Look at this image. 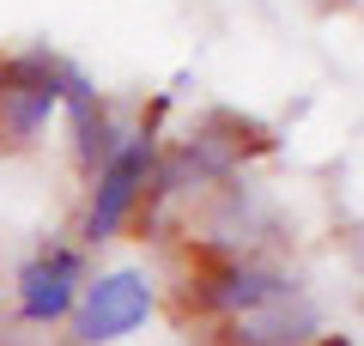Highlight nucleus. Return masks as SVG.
Instances as JSON below:
<instances>
[{
    "label": "nucleus",
    "instance_id": "f257e3e1",
    "mask_svg": "<svg viewBox=\"0 0 364 346\" xmlns=\"http://www.w3.org/2000/svg\"><path fill=\"white\" fill-rule=\"evenodd\" d=\"M152 164H158V146H152V128H140V134H128V140L116 146V152L97 164V194H91V206H85V225H79V237H85L91 249L97 243H109L122 225H128V213L140 206V194H146V177H152Z\"/></svg>",
    "mask_w": 364,
    "mask_h": 346
},
{
    "label": "nucleus",
    "instance_id": "f03ea898",
    "mask_svg": "<svg viewBox=\"0 0 364 346\" xmlns=\"http://www.w3.org/2000/svg\"><path fill=\"white\" fill-rule=\"evenodd\" d=\"M146 316H152V280H146L140 268H116L97 285H79L73 340L79 346H109V340H122V334H134Z\"/></svg>",
    "mask_w": 364,
    "mask_h": 346
},
{
    "label": "nucleus",
    "instance_id": "7ed1b4c3",
    "mask_svg": "<svg viewBox=\"0 0 364 346\" xmlns=\"http://www.w3.org/2000/svg\"><path fill=\"white\" fill-rule=\"evenodd\" d=\"M79 285H85V256L67 243H49L18 268V316L49 328V322H67L79 304Z\"/></svg>",
    "mask_w": 364,
    "mask_h": 346
},
{
    "label": "nucleus",
    "instance_id": "20e7f679",
    "mask_svg": "<svg viewBox=\"0 0 364 346\" xmlns=\"http://www.w3.org/2000/svg\"><path fill=\"white\" fill-rule=\"evenodd\" d=\"M316 328H322V310L310 298H298V292H279V298H267V304L243 310L231 322L237 346H304Z\"/></svg>",
    "mask_w": 364,
    "mask_h": 346
},
{
    "label": "nucleus",
    "instance_id": "39448f33",
    "mask_svg": "<svg viewBox=\"0 0 364 346\" xmlns=\"http://www.w3.org/2000/svg\"><path fill=\"white\" fill-rule=\"evenodd\" d=\"M279 292H298V280H286L279 268H267V261H237V268H225L219 280L200 285V304L219 310V316H243V310L267 304V298Z\"/></svg>",
    "mask_w": 364,
    "mask_h": 346
}]
</instances>
